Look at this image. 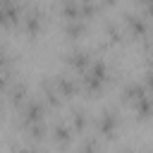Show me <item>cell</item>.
Returning <instances> with one entry per match:
<instances>
[{
    "label": "cell",
    "mask_w": 153,
    "mask_h": 153,
    "mask_svg": "<svg viewBox=\"0 0 153 153\" xmlns=\"http://www.w3.org/2000/svg\"><path fill=\"white\" fill-rule=\"evenodd\" d=\"M115 2H117V0H98V7H100V12H103V10L115 7Z\"/></svg>",
    "instance_id": "cell-26"
},
{
    "label": "cell",
    "mask_w": 153,
    "mask_h": 153,
    "mask_svg": "<svg viewBox=\"0 0 153 153\" xmlns=\"http://www.w3.org/2000/svg\"><path fill=\"white\" fill-rule=\"evenodd\" d=\"M24 131H26V136H29V139L33 141V146L43 143V141L48 139V134H50V129H48L45 120H43V122H36V124H31V127H26Z\"/></svg>",
    "instance_id": "cell-17"
},
{
    "label": "cell",
    "mask_w": 153,
    "mask_h": 153,
    "mask_svg": "<svg viewBox=\"0 0 153 153\" xmlns=\"http://www.w3.org/2000/svg\"><path fill=\"white\" fill-rule=\"evenodd\" d=\"M19 26L26 36H36L43 29V12L36 5H26L22 12V19H19Z\"/></svg>",
    "instance_id": "cell-6"
},
{
    "label": "cell",
    "mask_w": 153,
    "mask_h": 153,
    "mask_svg": "<svg viewBox=\"0 0 153 153\" xmlns=\"http://www.w3.org/2000/svg\"><path fill=\"white\" fill-rule=\"evenodd\" d=\"M57 12H60V19H62V22H65V19H81L76 0H60Z\"/></svg>",
    "instance_id": "cell-18"
},
{
    "label": "cell",
    "mask_w": 153,
    "mask_h": 153,
    "mask_svg": "<svg viewBox=\"0 0 153 153\" xmlns=\"http://www.w3.org/2000/svg\"><path fill=\"white\" fill-rule=\"evenodd\" d=\"M88 33V22L86 19H65L62 22V36L69 41H79Z\"/></svg>",
    "instance_id": "cell-14"
},
{
    "label": "cell",
    "mask_w": 153,
    "mask_h": 153,
    "mask_svg": "<svg viewBox=\"0 0 153 153\" xmlns=\"http://www.w3.org/2000/svg\"><path fill=\"white\" fill-rule=\"evenodd\" d=\"M48 139H53L55 148H69V146H72V141H74V129L69 127V122H67V120H57V122L50 127Z\"/></svg>",
    "instance_id": "cell-7"
},
{
    "label": "cell",
    "mask_w": 153,
    "mask_h": 153,
    "mask_svg": "<svg viewBox=\"0 0 153 153\" xmlns=\"http://www.w3.org/2000/svg\"><path fill=\"white\" fill-rule=\"evenodd\" d=\"M141 81H143V86H146V88H148V91L153 93V69H146V72H143V79H141Z\"/></svg>",
    "instance_id": "cell-22"
},
{
    "label": "cell",
    "mask_w": 153,
    "mask_h": 153,
    "mask_svg": "<svg viewBox=\"0 0 153 153\" xmlns=\"http://www.w3.org/2000/svg\"><path fill=\"white\" fill-rule=\"evenodd\" d=\"M53 79H55V86H57V91H60V96L65 100H74L76 96H81V84H79L76 76H72V74H55Z\"/></svg>",
    "instance_id": "cell-9"
},
{
    "label": "cell",
    "mask_w": 153,
    "mask_h": 153,
    "mask_svg": "<svg viewBox=\"0 0 153 153\" xmlns=\"http://www.w3.org/2000/svg\"><path fill=\"white\" fill-rule=\"evenodd\" d=\"M5 98H7L10 108L19 110V108L29 100V84H26V81H14V79H12L10 88L5 91Z\"/></svg>",
    "instance_id": "cell-11"
},
{
    "label": "cell",
    "mask_w": 153,
    "mask_h": 153,
    "mask_svg": "<svg viewBox=\"0 0 153 153\" xmlns=\"http://www.w3.org/2000/svg\"><path fill=\"white\" fill-rule=\"evenodd\" d=\"M19 117H17V122H19V127L22 129H26V127H31V124H36V122H43L45 120V112H48V105L43 103V98H29L19 110Z\"/></svg>",
    "instance_id": "cell-3"
},
{
    "label": "cell",
    "mask_w": 153,
    "mask_h": 153,
    "mask_svg": "<svg viewBox=\"0 0 153 153\" xmlns=\"http://www.w3.org/2000/svg\"><path fill=\"white\" fill-rule=\"evenodd\" d=\"M69 127L74 129V134L76 136H84L88 129H91V115H88V110L86 108H81V105H76V108H72L69 110Z\"/></svg>",
    "instance_id": "cell-12"
},
{
    "label": "cell",
    "mask_w": 153,
    "mask_h": 153,
    "mask_svg": "<svg viewBox=\"0 0 153 153\" xmlns=\"http://www.w3.org/2000/svg\"><path fill=\"white\" fill-rule=\"evenodd\" d=\"M2 67H12V57H10L7 50L0 48V69H2Z\"/></svg>",
    "instance_id": "cell-24"
},
{
    "label": "cell",
    "mask_w": 153,
    "mask_h": 153,
    "mask_svg": "<svg viewBox=\"0 0 153 153\" xmlns=\"http://www.w3.org/2000/svg\"><path fill=\"white\" fill-rule=\"evenodd\" d=\"M5 115V100H2V93H0V117Z\"/></svg>",
    "instance_id": "cell-27"
},
{
    "label": "cell",
    "mask_w": 153,
    "mask_h": 153,
    "mask_svg": "<svg viewBox=\"0 0 153 153\" xmlns=\"http://www.w3.org/2000/svg\"><path fill=\"white\" fill-rule=\"evenodd\" d=\"M141 14H143L148 22H153V0L146 2V5H141Z\"/></svg>",
    "instance_id": "cell-23"
},
{
    "label": "cell",
    "mask_w": 153,
    "mask_h": 153,
    "mask_svg": "<svg viewBox=\"0 0 153 153\" xmlns=\"http://www.w3.org/2000/svg\"><path fill=\"white\" fill-rule=\"evenodd\" d=\"M143 48H146V55H153V33L143 38Z\"/></svg>",
    "instance_id": "cell-25"
},
{
    "label": "cell",
    "mask_w": 153,
    "mask_h": 153,
    "mask_svg": "<svg viewBox=\"0 0 153 153\" xmlns=\"http://www.w3.org/2000/svg\"><path fill=\"white\" fill-rule=\"evenodd\" d=\"M103 31H105V38L110 41V43H122L124 41V26L122 24H117L115 19H105L103 22Z\"/></svg>",
    "instance_id": "cell-16"
},
{
    "label": "cell",
    "mask_w": 153,
    "mask_h": 153,
    "mask_svg": "<svg viewBox=\"0 0 153 153\" xmlns=\"http://www.w3.org/2000/svg\"><path fill=\"white\" fill-rule=\"evenodd\" d=\"M131 112H134V117H136L139 122L151 120V117H153V93L146 91L143 96H139V98L131 103Z\"/></svg>",
    "instance_id": "cell-13"
},
{
    "label": "cell",
    "mask_w": 153,
    "mask_h": 153,
    "mask_svg": "<svg viewBox=\"0 0 153 153\" xmlns=\"http://www.w3.org/2000/svg\"><path fill=\"white\" fill-rule=\"evenodd\" d=\"M76 5H79V14H81V19H86V22L96 19L98 12H100L98 0H76Z\"/></svg>",
    "instance_id": "cell-19"
},
{
    "label": "cell",
    "mask_w": 153,
    "mask_h": 153,
    "mask_svg": "<svg viewBox=\"0 0 153 153\" xmlns=\"http://www.w3.org/2000/svg\"><path fill=\"white\" fill-rule=\"evenodd\" d=\"M120 122H122V117H120V110H117V108H103L100 115H98L91 124H93V129H96V134H98L100 139L112 141V139L117 136Z\"/></svg>",
    "instance_id": "cell-2"
},
{
    "label": "cell",
    "mask_w": 153,
    "mask_h": 153,
    "mask_svg": "<svg viewBox=\"0 0 153 153\" xmlns=\"http://www.w3.org/2000/svg\"><path fill=\"white\" fill-rule=\"evenodd\" d=\"M12 76H14L12 67H2V69H0V93H2V96H5V91L10 88V84H12Z\"/></svg>",
    "instance_id": "cell-20"
},
{
    "label": "cell",
    "mask_w": 153,
    "mask_h": 153,
    "mask_svg": "<svg viewBox=\"0 0 153 153\" xmlns=\"http://www.w3.org/2000/svg\"><path fill=\"white\" fill-rule=\"evenodd\" d=\"M41 98H43V103L48 105V110H60V108H62L65 98L60 96V91H57L53 76H48V79L41 81Z\"/></svg>",
    "instance_id": "cell-10"
},
{
    "label": "cell",
    "mask_w": 153,
    "mask_h": 153,
    "mask_svg": "<svg viewBox=\"0 0 153 153\" xmlns=\"http://www.w3.org/2000/svg\"><path fill=\"white\" fill-rule=\"evenodd\" d=\"M24 7L26 5L19 2V0H0V29H5V26H19Z\"/></svg>",
    "instance_id": "cell-5"
},
{
    "label": "cell",
    "mask_w": 153,
    "mask_h": 153,
    "mask_svg": "<svg viewBox=\"0 0 153 153\" xmlns=\"http://www.w3.org/2000/svg\"><path fill=\"white\" fill-rule=\"evenodd\" d=\"M110 79H112V74H110L108 62H105L103 57H91V62L86 65V69L79 74L81 93H86V96L96 98V96L108 86V81H110Z\"/></svg>",
    "instance_id": "cell-1"
},
{
    "label": "cell",
    "mask_w": 153,
    "mask_h": 153,
    "mask_svg": "<svg viewBox=\"0 0 153 153\" xmlns=\"http://www.w3.org/2000/svg\"><path fill=\"white\" fill-rule=\"evenodd\" d=\"M91 50H86V48H79V45H74V48H69L67 53H65V65L74 72V74H81L84 69H86V65L91 62Z\"/></svg>",
    "instance_id": "cell-8"
},
{
    "label": "cell",
    "mask_w": 153,
    "mask_h": 153,
    "mask_svg": "<svg viewBox=\"0 0 153 153\" xmlns=\"http://www.w3.org/2000/svg\"><path fill=\"white\" fill-rule=\"evenodd\" d=\"M100 148H103L100 136H93V139H86V141L79 143V151H100Z\"/></svg>",
    "instance_id": "cell-21"
},
{
    "label": "cell",
    "mask_w": 153,
    "mask_h": 153,
    "mask_svg": "<svg viewBox=\"0 0 153 153\" xmlns=\"http://www.w3.org/2000/svg\"><path fill=\"white\" fill-rule=\"evenodd\" d=\"M122 26H124V33L131 36V38H141V41H143V38L151 33V22H148L141 12L127 10V12L122 14Z\"/></svg>",
    "instance_id": "cell-4"
},
{
    "label": "cell",
    "mask_w": 153,
    "mask_h": 153,
    "mask_svg": "<svg viewBox=\"0 0 153 153\" xmlns=\"http://www.w3.org/2000/svg\"><path fill=\"white\" fill-rule=\"evenodd\" d=\"M148 88L143 86V81H127L124 86H122V91H120V100L124 103V105H131L139 96H143Z\"/></svg>",
    "instance_id": "cell-15"
},
{
    "label": "cell",
    "mask_w": 153,
    "mask_h": 153,
    "mask_svg": "<svg viewBox=\"0 0 153 153\" xmlns=\"http://www.w3.org/2000/svg\"><path fill=\"white\" fill-rule=\"evenodd\" d=\"M134 2H136V5L141 7V5H146V2H151V0H134Z\"/></svg>",
    "instance_id": "cell-28"
}]
</instances>
